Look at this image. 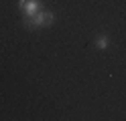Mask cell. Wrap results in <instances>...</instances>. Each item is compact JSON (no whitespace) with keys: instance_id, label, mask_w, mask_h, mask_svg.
Here are the masks:
<instances>
[{"instance_id":"obj_1","label":"cell","mask_w":126,"mask_h":121,"mask_svg":"<svg viewBox=\"0 0 126 121\" xmlns=\"http://www.w3.org/2000/svg\"><path fill=\"white\" fill-rule=\"evenodd\" d=\"M53 12L49 10H39L33 16H25V26L27 28H39V26H51L53 24Z\"/></svg>"},{"instance_id":"obj_2","label":"cell","mask_w":126,"mask_h":121,"mask_svg":"<svg viewBox=\"0 0 126 121\" xmlns=\"http://www.w3.org/2000/svg\"><path fill=\"white\" fill-rule=\"evenodd\" d=\"M18 8L25 12V16H33L41 10V4L39 0H18Z\"/></svg>"},{"instance_id":"obj_3","label":"cell","mask_w":126,"mask_h":121,"mask_svg":"<svg viewBox=\"0 0 126 121\" xmlns=\"http://www.w3.org/2000/svg\"><path fill=\"white\" fill-rule=\"evenodd\" d=\"M96 44H98V48H106L108 46V36H100L96 40Z\"/></svg>"}]
</instances>
